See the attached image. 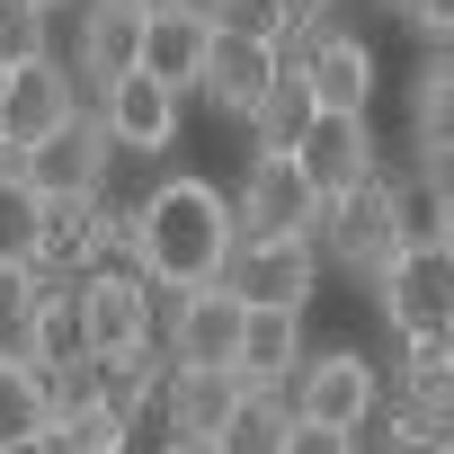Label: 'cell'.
I'll use <instances>...</instances> for the list:
<instances>
[{
  "instance_id": "25",
  "label": "cell",
  "mask_w": 454,
  "mask_h": 454,
  "mask_svg": "<svg viewBox=\"0 0 454 454\" xmlns=\"http://www.w3.org/2000/svg\"><path fill=\"white\" fill-rule=\"evenodd\" d=\"M410 143H419V160L454 152V63H427L410 81Z\"/></svg>"
},
{
  "instance_id": "19",
  "label": "cell",
  "mask_w": 454,
  "mask_h": 454,
  "mask_svg": "<svg viewBox=\"0 0 454 454\" xmlns=\"http://www.w3.org/2000/svg\"><path fill=\"white\" fill-rule=\"evenodd\" d=\"M374 427V454H445L454 445V410L427 401V392H401V401H374L365 410Z\"/></svg>"
},
{
  "instance_id": "38",
  "label": "cell",
  "mask_w": 454,
  "mask_h": 454,
  "mask_svg": "<svg viewBox=\"0 0 454 454\" xmlns=\"http://www.w3.org/2000/svg\"><path fill=\"white\" fill-rule=\"evenodd\" d=\"M445 454H454V445H445Z\"/></svg>"
},
{
  "instance_id": "3",
  "label": "cell",
  "mask_w": 454,
  "mask_h": 454,
  "mask_svg": "<svg viewBox=\"0 0 454 454\" xmlns=\"http://www.w3.org/2000/svg\"><path fill=\"white\" fill-rule=\"evenodd\" d=\"M72 312H81V339H90L98 365L152 348V277H143L134 259H98V268H81Z\"/></svg>"
},
{
  "instance_id": "20",
  "label": "cell",
  "mask_w": 454,
  "mask_h": 454,
  "mask_svg": "<svg viewBox=\"0 0 454 454\" xmlns=\"http://www.w3.org/2000/svg\"><path fill=\"white\" fill-rule=\"evenodd\" d=\"M72 286V277H45V268H0V356L10 365H36V339H45V294Z\"/></svg>"
},
{
  "instance_id": "26",
  "label": "cell",
  "mask_w": 454,
  "mask_h": 454,
  "mask_svg": "<svg viewBox=\"0 0 454 454\" xmlns=\"http://www.w3.org/2000/svg\"><path fill=\"white\" fill-rule=\"evenodd\" d=\"M54 427V401H45V374L36 365H10L0 356V445H27Z\"/></svg>"
},
{
  "instance_id": "16",
  "label": "cell",
  "mask_w": 454,
  "mask_h": 454,
  "mask_svg": "<svg viewBox=\"0 0 454 454\" xmlns=\"http://www.w3.org/2000/svg\"><path fill=\"white\" fill-rule=\"evenodd\" d=\"M250 383L232 374V365H169V383H160V410H169V436H196V445H214V427L232 419V401H241Z\"/></svg>"
},
{
  "instance_id": "18",
  "label": "cell",
  "mask_w": 454,
  "mask_h": 454,
  "mask_svg": "<svg viewBox=\"0 0 454 454\" xmlns=\"http://www.w3.org/2000/svg\"><path fill=\"white\" fill-rule=\"evenodd\" d=\"M45 241H54V205L27 187L19 160H0V268H45Z\"/></svg>"
},
{
  "instance_id": "12",
  "label": "cell",
  "mask_w": 454,
  "mask_h": 454,
  "mask_svg": "<svg viewBox=\"0 0 454 454\" xmlns=\"http://www.w3.org/2000/svg\"><path fill=\"white\" fill-rule=\"evenodd\" d=\"M277 72H286V45H277V36H232V27H214L196 90H205L223 116H250V107L277 90Z\"/></svg>"
},
{
  "instance_id": "31",
  "label": "cell",
  "mask_w": 454,
  "mask_h": 454,
  "mask_svg": "<svg viewBox=\"0 0 454 454\" xmlns=\"http://www.w3.org/2000/svg\"><path fill=\"white\" fill-rule=\"evenodd\" d=\"M392 10L419 27V36H436V45H454V0H392Z\"/></svg>"
},
{
  "instance_id": "15",
  "label": "cell",
  "mask_w": 454,
  "mask_h": 454,
  "mask_svg": "<svg viewBox=\"0 0 454 454\" xmlns=\"http://www.w3.org/2000/svg\"><path fill=\"white\" fill-rule=\"evenodd\" d=\"M143 63V10L134 0H81V45H72V72L81 81H125Z\"/></svg>"
},
{
  "instance_id": "28",
  "label": "cell",
  "mask_w": 454,
  "mask_h": 454,
  "mask_svg": "<svg viewBox=\"0 0 454 454\" xmlns=\"http://www.w3.org/2000/svg\"><path fill=\"white\" fill-rule=\"evenodd\" d=\"M392 196H401V232H410V241H445V205H436L427 169H419V178H392Z\"/></svg>"
},
{
  "instance_id": "27",
  "label": "cell",
  "mask_w": 454,
  "mask_h": 454,
  "mask_svg": "<svg viewBox=\"0 0 454 454\" xmlns=\"http://www.w3.org/2000/svg\"><path fill=\"white\" fill-rule=\"evenodd\" d=\"M45 0H0V72H10V63H27V54H54L45 45Z\"/></svg>"
},
{
  "instance_id": "37",
  "label": "cell",
  "mask_w": 454,
  "mask_h": 454,
  "mask_svg": "<svg viewBox=\"0 0 454 454\" xmlns=\"http://www.w3.org/2000/svg\"><path fill=\"white\" fill-rule=\"evenodd\" d=\"M134 10H152V0H134Z\"/></svg>"
},
{
  "instance_id": "34",
  "label": "cell",
  "mask_w": 454,
  "mask_h": 454,
  "mask_svg": "<svg viewBox=\"0 0 454 454\" xmlns=\"http://www.w3.org/2000/svg\"><path fill=\"white\" fill-rule=\"evenodd\" d=\"M0 454H63L54 436H27V445H0Z\"/></svg>"
},
{
  "instance_id": "21",
  "label": "cell",
  "mask_w": 454,
  "mask_h": 454,
  "mask_svg": "<svg viewBox=\"0 0 454 454\" xmlns=\"http://www.w3.org/2000/svg\"><path fill=\"white\" fill-rule=\"evenodd\" d=\"M286 427H294V392H286V383H250V392L232 401V419L214 427V454H277Z\"/></svg>"
},
{
  "instance_id": "6",
  "label": "cell",
  "mask_w": 454,
  "mask_h": 454,
  "mask_svg": "<svg viewBox=\"0 0 454 454\" xmlns=\"http://www.w3.org/2000/svg\"><path fill=\"white\" fill-rule=\"evenodd\" d=\"M374 303H383L392 330L454 321V241H401V250L374 268Z\"/></svg>"
},
{
  "instance_id": "32",
  "label": "cell",
  "mask_w": 454,
  "mask_h": 454,
  "mask_svg": "<svg viewBox=\"0 0 454 454\" xmlns=\"http://www.w3.org/2000/svg\"><path fill=\"white\" fill-rule=\"evenodd\" d=\"M419 169H427V187H436V205H445V241H454V152H427Z\"/></svg>"
},
{
  "instance_id": "11",
  "label": "cell",
  "mask_w": 454,
  "mask_h": 454,
  "mask_svg": "<svg viewBox=\"0 0 454 454\" xmlns=\"http://www.w3.org/2000/svg\"><path fill=\"white\" fill-rule=\"evenodd\" d=\"M0 116H10V143H36V134L72 125V116H81V72H72L63 54L10 63V72H0Z\"/></svg>"
},
{
  "instance_id": "24",
  "label": "cell",
  "mask_w": 454,
  "mask_h": 454,
  "mask_svg": "<svg viewBox=\"0 0 454 454\" xmlns=\"http://www.w3.org/2000/svg\"><path fill=\"white\" fill-rule=\"evenodd\" d=\"M125 427H134V419H125L107 392H90V401L54 410V427H45V436H54L63 454H125Z\"/></svg>"
},
{
  "instance_id": "14",
  "label": "cell",
  "mask_w": 454,
  "mask_h": 454,
  "mask_svg": "<svg viewBox=\"0 0 454 454\" xmlns=\"http://www.w3.org/2000/svg\"><path fill=\"white\" fill-rule=\"evenodd\" d=\"M98 125H107L116 152H169L178 143V90L152 81V72H125V81L98 90Z\"/></svg>"
},
{
  "instance_id": "2",
  "label": "cell",
  "mask_w": 454,
  "mask_h": 454,
  "mask_svg": "<svg viewBox=\"0 0 454 454\" xmlns=\"http://www.w3.org/2000/svg\"><path fill=\"white\" fill-rule=\"evenodd\" d=\"M312 241L348 268V277H374L410 232H401V196H392V178L374 169V178H356V187H339V196H321V223H312Z\"/></svg>"
},
{
  "instance_id": "23",
  "label": "cell",
  "mask_w": 454,
  "mask_h": 454,
  "mask_svg": "<svg viewBox=\"0 0 454 454\" xmlns=\"http://www.w3.org/2000/svg\"><path fill=\"white\" fill-rule=\"evenodd\" d=\"M312 90H303V72H277V90L250 107V134H259V152H294L303 134H312Z\"/></svg>"
},
{
  "instance_id": "36",
  "label": "cell",
  "mask_w": 454,
  "mask_h": 454,
  "mask_svg": "<svg viewBox=\"0 0 454 454\" xmlns=\"http://www.w3.org/2000/svg\"><path fill=\"white\" fill-rule=\"evenodd\" d=\"M45 10H72V0H45Z\"/></svg>"
},
{
  "instance_id": "22",
  "label": "cell",
  "mask_w": 454,
  "mask_h": 454,
  "mask_svg": "<svg viewBox=\"0 0 454 454\" xmlns=\"http://www.w3.org/2000/svg\"><path fill=\"white\" fill-rule=\"evenodd\" d=\"M294 365H303V312H268V303H250V330H241V383H294Z\"/></svg>"
},
{
  "instance_id": "33",
  "label": "cell",
  "mask_w": 454,
  "mask_h": 454,
  "mask_svg": "<svg viewBox=\"0 0 454 454\" xmlns=\"http://www.w3.org/2000/svg\"><path fill=\"white\" fill-rule=\"evenodd\" d=\"M330 19V0H286V36H312Z\"/></svg>"
},
{
  "instance_id": "10",
  "label": "cell",
  "mask_w": 454,
  "mask_h": 454,
  "mask_svg": "<svg viewBox=\"0 0 454 454\" xmlns=\"http://www.w3.org/2000/svg\"><path fill=\"white\" fill-rule=\"evenodd\" d=\"M286 392H294V419H321V427H365V410L383 401V383H374V365H365L356 348L303 356Z\"/></svg>"
},
{
  "instance_id": "29",
  "label": "cell",
  "mask_w": 454,
  "mask_h": 454,
  "mask_svg": "<svg viewBox=\"0 0 454 454\" xmlns=\"http://www.w3.org/2000/svg\"><path fill=\"white\" fill-rule=\"evenodd\" d=\"M214 27H232V36H277L286 45V0H205Z\"/></svg>"
},
{
  "instance_id": "7",
  "label": "cell",
  "mask_w": 454,
  "mask_h": 454,
  "mask_svg": "<svg viewBox=\"0 0 454 454\" xmlns=\"http://www.w3.org/2000/svg\"><path fill=\"white\" fill-rule=\"evenodd\" d=\"M312 277H321V250L303 241V232H286V241H232V259H223V286H232L241 303H268V312H303L312 303Z\"/></svg>"
},
{
  "instance_id": "8",
  "label": "cell",
  "mask_w": 454,
  "mask_h": 454,
  "mask_svg": "<svg viewBox=\"0 0 454 454\" xmlns=\"http://www.w3.org/2000/svg\"><path fill=\"white\" fill-rule=\"evenodd\" d=\"M294 72H303V90H312L321 116H374V45H365V36H348V27L321 19V27L303 36Z\"/></svg>"
},
{
  "instance_id": "35",
  "label": "cell",
  "mask_w": 454,
  "mask_h": 454,
  "mask_svg": "<svg viewBox=\"0 0 454 454\" xmlns=\"http://www.w3.org/2000/svg\"><path fill=\"white\" fill-rule=\"evenodd\" d=\"M160 454H214V445H196V436H169V445H160Z\"/></svg>"
},
{
  "instance_id": "17",
  "label": "cell",
  "mask_w": 454,
  "mask_h": 454,
  "mask_svg": "<svg viewBox=\"0 0 454 454\" xmlns=\"http://www.w3.org/2000/svg\"><path fill=\"white\" fill-rule=\"evenodd\" d=\"M294 152H303V169H312L321 196H339V187H356V178L383 169L374 160V116H312V134Z\"/></svg>"
},
{
  "instance_id": "30",
  "label": "cell",
  "mask_w": 454,
  "mask_h": 454,
  "mask_svg": "<svg viewBox=\"0 0 454 454\" xmlns=\"http://www.w3.org/2000/svg\"><path fill=\"white\" fill-rule=\"evenodd\" d=\"M277 454H365V445H356V427H321V419H294Z\"/></svg>"
},
{
  "instance_id": "9",
  "label": "cell",
  "mask_w": 454,
  "mask_h": 454,
  "mask_svg": "<svg viewBox=\"0 0 454 454\" xmlns=\"http://www.w3.org/2000/svg\"><path fill=\"white\" fill-rule=\"evenodd\" d=\"M241 330H250V303L232 286H178L169 303V356L178 365H241Z\"/></svg>"
},
{
  "instance_id": "4",
  "label": "cell",
  "mask_w": 454,
  "mask_h": 454,
  "mask_svg": "<svg viewBox=\"0 0 454 454\" xmlns=\"http://www.w3.org/2000/svg\"><path fill=\"white\" fill-rule=\"evenodd\" d=\"M107 160H116V143H107L98 116H72V125L19 143V169H27V187L45 205H98L107 196Z\"/></svg>"
},
{
  "instance_id": "5",
  "label": "cell",
  "mask_w": 454,
  "mask_h": 454,
  "mask_svg": "<svg viewBox=\"0 0 454 454\" xmlns=\"http://www.w3.org/2000/svg\"><path fill=\"white\" fill-rule=\"evenodd\" d=\"M232 223H241L250 241H286V232L312 241V223H321V187H312L303 152H250L241 196H232Z\"/></svg>"
},
{
  "instance_id": "1",
  "label": "cell",
  "mask_w": 454,
  "mask_h": 454,
  "mask_svg": "<svg viewBox=\"0 0 454 454\" xmlns=\"http://www.w3.org/2000/svg\"><path fill=\"white\" fill-rule=\"evenodd\" d=\"M232 241H241V223H232V205H223V187H205V178H160L134 205V268L160 294L214 286L223 259H232Z\"/></svg>"
},
{
  "instance_id": "13",
  "label": "cell",
  "mask_w": 454,
  "mask_h": 454,
  "mask_svg": "<svg viewBox=\"0 0 454 454\" xmlns=\"http://www.w3.org/2000/svg\"><path fill=\"white\" fill-rule=\"evenodd\" d=\"M205 45H214V10H205V0H152V10H143V63L134 72H152V81H169L187 98L196 72H205Z\"/></svg>"
}]
</instances>
